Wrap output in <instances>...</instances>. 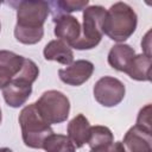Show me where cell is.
Here are the masks:
<instances>
[{"label":"cell","instance_id":"obj_12","mask_svg":"<svg viewBox=\"0 0 152 152\" xmlns=\"http://www.w3.org/2000/svg\"><path fill=\"white\" fill-rule=\"evenodd\" d=\"M90 132V125L88 119L83 114L76 115L68 124V137L75 145V147H82L88 142Z\"/></svg>","mask_w":152,"mask_h":152},{"label":"cell","instance_id":"obj_16","mask_svg":"<svg viewBox=\"0 0 152 152\" xmlns=\"http://www.w3.org/2000/svg\"><path fill=\"white\" fill-rule=\"evenodd\" d=\"M45 152H76V147L69 137L63 134H50L43 142Z\"/></svg>","mask_w":152,"mask_h":152},{"label":"cell","instance_id":"obj_2","mask_svg":"<svg viewBox=\"0 0 152 152\" xmlns=\"http://www.w3.org/2000/svg\"><path fill=\"white\" fill-rule=\"evenodd\" d=\"M137 21V14L129 5L116 2L106 11L102 32L115 42H124L135 31Z\"/></svg>","mask_w":152,"mask_h":152},{"label":"cell","instance_id":"obj_13","mask_svg":"<svg viewBox=\"0 0 152 152\" xmlns=\"http://www.w3.org/2000/svg\"><path fill=\"white\" fill-rule=\"evenodd\" d=\"M44 57L48 61H56L65 65H70L74 61V53L70 46L61 39L51 40L45 45Z\"/></svg>","mask_w":152,"mask_h":152},{"label":"cell","instance_id":"obj_6","mask_svg":"<svg viewBox=\"0 0 152 152\" xmlns=\"http://www.w3.org/2000/svg\"><path fill=\"white\" fill-rule=\"evenodd\" d=\"M34 103L38 112L49 125L61 124L68 119L70 102L68 97L58 90H48L43 93Z\"/></svg>","mask_w":152,"mask_h":152},{"label":"cell","instance_id":"obj_22","mask_svg":"<svg viewBox=\"0 0 152 152\" xmlns=\"http://www.w3.org/2000/svg\"><path fill=\"white\" fill-rule=\"evenodd\" d=\"M1 118L2 116H1V109H0V124H1Z\"/></svg>","mask_w":152,"mask_h":152},{"label":"cell","instance_id":"obj_21","mask_svg":"<svg viewBox=\"0 0 152 152\" xmlns=\"http://www.w3.org/2000/svg\"><path fill=\"white\" fill-rule=\"evenodd\" d=\"M0 152H13V151L7 148V147H2V148H0Z\"/></svg>","mask_w":152,"mask_h":152},{"label":"cell","instance_id":"obj_20","mask_svg":"<svg viewBox=\"0 0 152 152\" xmlns=\"http://www.w3.org/2000/svg\"><path fill=\"white\" fill-rule=\"evenodd\" d=\"M90 152H125V148H124L122 142H120V141L114 142L113 141L109 145L93 147V148H90Z\"/></svg>","mask_w":152,"mask_h":152},{"label":"cell","instance_id":"obj_3","mask_svg":"<svg viewBox=\"0 0 152 152\" xmlns=\"http://www.w3.org/2000/svg\"><path fill=\"white\" fill-rule=\"evenodd\" d=\"M38 75L39 69L37 64L33 61L25 58L20 72L2 89L6 103L13 108L24 104L32 93V83L37 80Z\"/></svg>","mask_w":152,"mask_h":152},{"label":"cell","instance_id":"obj_23","mask_svg":"<svg viewBox=\"0 0 152 152\" xmlns=\"http://www.w3.org/2000/svg\"><path fill=\"white\" fill-rule=\"evenodd\" d=\"M0 30H1V25H0Z\"/></svg>","mask_w":152,"mask_h":152},{"label":"cell","instance_id":"obj_14","mask_svg":"<svg viewBox=\"0 0 152 152\" xmlns=\"http://www.w3.org/2000/svg\"><path fill=\"white\" fill-rule=\"evenodd\" d=\"M134 56L135 51L133 48L127 44H116L110 49L108 53V63L115 70L126 72Z\"/></svg>","mask_w":152,"mask_h":152},{"label":"cell","instance_id":"obj_18","mask_svg":"<svg viewBox=\"0 0 152 152\" xmlns=\"http://www.w3.org/2000/svg\"><path fill=\"white\" fill-rule=\"evenodd\" d=\"M88 0H83V1H78V0H74V1H69V0H61V1H53V2H49V6L52 7L53 11V18L61 14H68L70 12L74 11H81L83 8H86L88 6Z\"/></svg>","mask_w":152,"mask_h":152},{"label":"cell","instance_id":"obj_11","mask_svg":"<svg viewBox=\"0 0 152 152\" xmlns=\"http://www.w3.org/2000/svg\"><path fill=\"white\" fill-rule=\"evenodd\" d=\"M55 36L71 46L81 36V25L78 20L70 14H61L53 18Z\"/></svg>","mask_w":152,"mask_h":152},{"label":"cell","instance_id":"obj_8","mask_svg":"<svg viewBox=\"0 0 152 152\" xmlns=\"http://www.w3.org/2000/svg\"><path fill=\"white\" fill-rule=\"evenodd\" d=\"M94 71V64L86 59H80L71 63L65 69H59V78L70 86H81L90 78Z\"/></svg>","mask_w":152,"mask_h":152},{"label":"cell","instance_id":"obj_19","mask_svg":"<svg viewBox=\"0 0 152 152\" xmlns=\"http://www.w3.org/2000/svg\"><path fill=\"white\" fill-rule=\"evenodd\" d=\"M137 126L147 131H152L151 129V104H146L144 108L140 109L137 119Z\"/></svg>","mask_w":152,"mask_h":152},{"label":"cell","instance_id":"obj_15","mask_svg":"<svg viewBox=\"0 0 152 152\" xmlns=\"http://www.w3.org/2000/svg\"><path fill=\"white\" fill-rule=\"evenodd\" d=\"M126 74L137 81H151V57L146 55H135Z\"/></svg>","mask_w":152,"mask_h":152},{"label":"cell","instance_id":"obj_7","mask_svg":"<svg viewBox=\"0 0 152 152\" xmlns=\"http://www.w3.org/2000/svg\"><path fill=\"white\" fill-rule=\"evenodd\" d=\"M125 91L124 83L110 76L100 78L94 86V97L104 107H114L119 104L125 97Z\"/></svg>","mask_w":152,"mask_h":152},{"label":"cell","instance_id":"obj_4","mask_svg":"<svg viewBox=\"0 0 152 152\" xmlns=\"http://www.w3.org/2000/svg\"><path fill=\"white\" fill-rule=\"evenodd\" d=\"M19 124L24 144L32 148H42L44 140L53 133L50 125L38 112L36 103L23 108L19 114Z\"/></svg>","mask_w":152,"mask_h":152},{"label":"cell","instance_id":"obj_10","mask_svg":"<svg viewBox=\"0 0 152 152\" xmlns=\"http://www.w3.org/2000/svg\"><path fill=\"white\" fill-rule=\"evenodd\" d=\"M25 58L12 51L0 50V89H4L21 70Z\"/></svg>","mask_w":152,"mask_h":152},{"label":"cell","instance_id":"obj_1","mask_svg":"<svg viewBox=\"0 0 152 152\" xmlns=\"http://www.w3.org/2000/svg\"><path fill=\"white\" fill-rule=\"evenodd\" d=\"M17 10V25L14 36L23 44H36L44 34L43 25L48 18L50 6L46 1L12 2Z\"/></svg>","mask_w":152,"mask_h":152},{"label":"cell","instance_id":"obj_5","mask_svg":"<svg viewBox=\"0 0 152 152\" xmlns=\"http://www.w3.org/2000/svg\"><path fill=\"white\" fill-rule=\"evenodd\" d=\"M106 10L102 6H89L83 12V26L80 38L71 44L77 50H89L95 48L102 38V24Z\"/></svg>","mask_w":152,"mask_h":152},{"label":"cell","instance_id":"obj_17","mask_svg":"<svg viewBox=\"0 0 152 152\" xmlns=\"http://www.w3.org/2000/svg\"><path fill=\"white\" fill-rule=\"evenodd\" d=\"M114 141V137L112 131L106 126H93L90 127L88 144L90 148L109 145Z\"/></svg>","mask_w":152,"mask_h":152},{"label":"cell","instance_id":"obj_9","mask_svg":"<svg viewBox=\"0 0 152 152\" xmlns=\"http://www.w3.org/2000/svg\"><path fill=\"white\" fill-rule=\"evenodd\" d=\"M152 131L139 126L131 127L124 137L125 152H152Z\"/></svg>","mask_w":152,"mask_h":152}]
</instances>
